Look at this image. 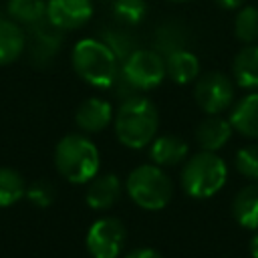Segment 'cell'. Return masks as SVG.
<instances>
[{"label":"cell","instance_id":"277c9868","mask_svg":"<svg viewBox=\"0 0 258 258\" xmlns=\"http://www.w3.org/2000/svg\"><path fill=\"white\" fill-rule=\"evenodd\" d=\"M228 179V167L214 151H200L191 155L181 169V187L189 198H212Z\"/></svg>","mask_w":258,"mask_h":258},{"label":"cell","instance_id":"ffe728a7","mask_svg":"<svg viewBox=\"0 0 258 258\" xmlns=\"http://www.w3.org/2000/svg\"><path fill=\"white\" fill-rule=\"evenodd\" d=\"M8 18L20 26H36L46 20V2L44 0H8Z\"/></svg>","mask_w":258,"mask_h":258},{"label":"cell","instance_id":"484cf974","mask_svg":"<svg viewBox=\"0 0 258 258\" xmlns=\"http://www.w3.org/2000/svg\"><path fill=\"white\" fill-rule=\"evenodd\" d=\"M236 169L248 177L258 181V145H246L236 153Z\"/></svg>","mask_w":258,"mask_h":258},{"label":"cell","instance_id":"8fae6325","mask_svg":"<svg viewBox=\"0 0 258 258\" xmlns=\"http://www.w3.org/2000/svg\"><path fill=\"white\" fill-rule=\"evenodd\" d=\"M113 119V107L109 101L91 97L83 101L75 113V123L85 133H99L103 131Z\"/></svg>","mask_w":258,"mask_h":258},{"label":"cell","instance_id":"52a82bcc","mask_svg":"<svg viewBox=\"0 0 258 258\" xmlns=\"http://www.w3.org/2000/svg\"><path fill=\"white\" fill-rule=\"evenodd\" d=\"M194 99H196L198 107L202 111H206L208 115H220L222 111H226L232 105L234 85L226 75H222L218 71L208 73L196 81Z\"/></svg>","mask_w":258,"mask_h":258},{"label":"cell","instance_id":"603a6c76","mask_svg":"<svg viewBox=\"0 0 258 258\" xmlns=\"http://www.w3.org/2000/svg\"><path fill=\"white\" fill-rule=\"evenodd\" d=\"M234 32L242 42L252 44L258 40V8L256 6L240 8L234 20Z\"/></svg>","mask_w":258,"mask_h":258},{"label":"cell","instance_id":"44dd1931","mask_svg":"<svg viewBox=\"0 0 258 258\" xmlns=\"http://www.w3.org/2000/svg\"><path fill=\"white\" fill-rule=\"evenodd\" d=\"M155 52H159L163 58L169 56L175 50L185 48V30L177 22H163L155 30V40H153Z\"/></svg>","mask_w":258,"mask_h":258},{"label":"cell","instance_id":"3957f363","mask_svg":"<svg viewBox=\"0 0 258 258\" xmlns=\"http://www.w3.org/2000/svg\"><path fill=\"white\" fill-rule=\"evenodd\" d=\"M99 149L83 133L64 135L54 149V165L71 183H89L99 171Z\"/></svg>","mask_w":258,"mask_h":258},{"label":"cell","instance_id":"cb8c5ba5","mask_svg":"<svg viewBox=\"0 0 258 258\" xmlns=\"http://www.w3.org/2000/svg\"><path fill=\"white\" fill-rule=\"evenodd\" d=\"M147 12V4L145 0H115L113 2V14L119 22L127 24V26H133V24H139L143 20Z\"/></svg>","mask_w":258,"mask_h":258},{"label":"cell","instance_id":"ac0fdd59","mask_svg":"<svg viewBox=\"0 0 258 258\" xmlns=\"http://www.w3.org/2000/svg\"><path fill=\"white\" fill-rule=\"evenodd\" d=\"M232 214L240 226L258 230V181L242 187L236 194L232 202Z\"/></svg>","mask_w":258,"mask_h":258},{"label":"cell","instance_id":"ba28073f","mask_svg":"<svg viewBox=\"0 0 258 258\" xmlns=\"http://www.w3.org/2000/svg\"><path fill=\"white\" fill-rule=\"evenodd\" d=\"M125 226L117 218H101L87 232V250L93 258H117L125 246Z\"/></svg>","mask_w":258,"mask_h":258},{"label":"cell","instance_id":"8992f818","mask_svg":"<svg viewBox=\"0 0 258 258\" xmlns=\"http://www.w3.org/2000/svg\"><path fill=\"white\" fill-rule=\"evenodd\" d=\"M121 77L123 83L135 91L155 89L165 77V60L155 50L137 48L121 64Z\"/></svg>","mask_w":258,"mask_h":258},{"label":"cell","instance_id":"7c38bea8","mask_svg":"<svg viewBox=\"0 0 258 258\" xmlns=\"http://www.w3.org/2000/svg\"><path fill=\"white\" fill-rule=\"evenodd\" d=\"M121 198V181L115 173L95 175L89 181L85 200L93 210H109Z\"/></svg>","mask_w":258,"mask_h":258},{"label":"cell","instance_id":"f546056e","mask_svg":"<svg viewBox=\"0 0 258 258\" xmlns=\"http://www.w3.org/2000/svg\"><path fill=\"white\" fill-rule=\"evenodd\" d=\"M250 254H252V258H258V232L250 240Z\"/></svg>","mask_w":258,"mask_h":258},{"label":"cell","instance_id":"83f0119b","mask_svg":"<svg viewBox=\"0 0 258 258\" xmlns=\"http://www.w3.org/2000/svg\"><path fill=\"white\" fill-rule=\"evenodd\" d=\"M125 258H163V256L153 248H137V250L129 252Z\"/></svg>","mask_w":258,"mask_h":258},{"label":"cell","instance_id":"9a60e30c","mask_svg":"<svg viewBox=\"0 0 258 258\" xmlns=\"http://www.w3.org/2000/svg\"><path fill=\"white\" fill-rule=\"evenodd\" d=\"M232 127L244 137L258 139V93L242 97L230 115Z\"/></svg>","mask_w":258,"mask_h":258},{"label":"cell","instance_id":"d4e9b609","mask_svg":"<svg viewBox=\"0 0 258 258\" xmlns=\"http://www.w3.org/2000/svg\"><path fill=\"white\" fill-rule=\"evenodd\" d=\"M103 42L115 52L117 60H123V62L131 56L133 50H137V48H135V40H133L125 30H119V28H109V30H105V32H103Z\"/></svg>","mask_w":258,"mask_h":258},{"label":"cell","instance_id":"e0dca14e","mask_svg":"<svg viewBox=\"0 0 258 258\" xmlns=\"http://www.w3.org/2000/svg\"><path fill=\"white\" fill-rule=\"evenodd\" d=\"M165 60V75L177 83V85H187L191 81L198 79V73H200V60L194 52L181 48V50H175L171 52L169 56L163 58Z\"/></svg>","mask_w":258,"mask_h":258},{"label":"cell","instance_id":"d6986e66","mask_svg":"<svg viewBox=\"0 0 258 258\" xmlns=\"http://www.w3.org/2000/svg\"><path fill=\"white\" fill-rule=\"evenodd\" d=\"M236 83L244 89H258V44H248L234 58Z\"/></svg>","mask_w":258,"mask_h":258},{"label":"cell","instance_id":"5bb4252c","mask_svg":"<svg viewBox=\"0 0 258 258\" xmlns=\"http://www.w3.org/2000/svg\"><path fill=\"white\" fill-rule=\"evenodd\" d=\"M232 123L230 119H224L220 115H208V119H204L198 125L196 131V141L202 147V151H218L220 147L226 145V141L232 135Z\"/></svg>","mask_w":258,"mask_h":258},{"label":"cell","instance_id":"7a4b0ae2","mask_svg":"<svg viewBox=\"0 0 258 258\" xmlns=\"http://www.w3.org/2000/svg\"><path fill=\"white\" fill-rule=\"evenodd\" d=\"M75 73L97 89H109L117 83L119 60L115 52L97 38H83L73 48Z\"/></svg>","mask_w":258,"mask_h":258},{"label":"cell","instance_id":"4fadbf2b","mask_svg":"<svg viewBox=\"0 0 258 258\" xmlns=\"http://www.w3.org/2000/svg\"><path fill=\"white\" fill-rule=\"evenodd\" d=\"M189 145L177 135H161L149 143V157L159 167H171L185 161Z\"/></svg>","mask_w":258,"mask_h":258},{"label":"cell","instance_id":"5b68a950","mask_svg":"<svg viewBox=\"0 0 258 258\" xmlns=\"http://www.w3.org/2000/svg\"><path fill=\"white\" fill-rule=\"evenodd\" d=\"M129 198L143 210H161L173 196V183L159 165H139L127 177Z\"/></svg>","mask_w":258,"mask_h":258},{"label":"cell","instance_id":"6da1fadb","mask_svg":"<svg viewBox=\"0 0 258 258\" xmlns=\"http://www.w3.org/2000/svg\"><path fill=\"white\" fill-rule=\"evenodd\" d=\"M159 125L157 107L145 97H129L117 111L115 133L129 149H143L155 139Z\"/></svg>","mask_w":258,"mask_h":258},{"label":"cell","instance_id":"30bf717a","mask_svg":"<svg viewBox=\"0 0 258 258\" xmlns=\"http://www.w3.org/2000/svg\"><path fill=\"white\" fill-rule=\"evenodd\" d=\"M60 44H62V30L52 26L48 20H42L40 24L30 26L28 52H30V60L36 67L48 64L58 52Z\"/></svg>","mask_w":258,"mask_h":258},{"label":"cell","instance_id":"9c48e42d","mask_svg":"<svg viewBox=\"0 0 258 258\" xmlns=\"http://www.w3.org/2000/svg\"><path fill=\"white\" fill-rule=\"evenodd\" d=\"M93 16L91 0H48L46 20L60 30H75L87 24Z\"/></svg>","mask_w":258,"mask_h":258},{"label":"cell","instance_id":"7402d4cb","mask_svg":"<svg viewBox=\"0 0 258 258\" xmlns=\"http://www.w3.org/2000/svg\"><path fill=\"white\" fill-rule=\"evenodd\" d=\"M26 194L22 175L12 167H0V208L14 206Z\"/></svg>","mask_w":258,"mask_h":258},{"label":"cell","instance_id":"f1b7e54d","mask_svg":"<svg viewBox=\"0 0 258 258\" xmlns=\"http://www.w3.org/2000/svg\"><path fill=\"white\" fill-rule=\"evenodd\" d=\"M216 4L220 8H224V10H236V8H240L244 4V0H216Z\"/></svg>","mask_w":258,"mask_h":258},{"label":"cell","instance_id":"4dcf8cb0","mask_svg":"<svg viewBox=\"0 0 258 258\" xmlns=\"http://www.w3.org/2000/svg\"><path fill=\"white\" fill-rule=\"evenodd\" d=\"M171 2H187V0H171Z\"/></svg>","mask_w":258,"mask_h":258},{"label":"cell","instance_id":"2e32d148","mask_svg":"<svg viewBox=\"0 0 258 258\" xmlns=\"http://www.w3.org/2000/svg\"><path fill=\"white\" fill-rule=\"evenodd\" d=\"M24 48L26 36L22 32V26L10 18L0 16V67L18 60Z\"/></svg>","mask_w":258,"mask_h":258},{"label":"cell","instance_id":"4316f807","mask_svg":"<svg viewBox=\"0 0 258 258\" xmlns=\"http://www.w3.org/2000/svg\"><path fill=\"white\" fill-rule=\"evenodd\" d=\"M26 198H28L34 206L46 208V206H50L52 200H54V187H52V183H48V181H44V179L34 181L30 187H26Z\"/></svg>","mask_w":258,"mask_h":258}]
</instances>
